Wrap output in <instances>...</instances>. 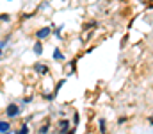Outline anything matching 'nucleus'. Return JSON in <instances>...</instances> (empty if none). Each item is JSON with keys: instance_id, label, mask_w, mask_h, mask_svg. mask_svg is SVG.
Instances as JSON below:
<instances>
[{"instance_id": "nucleus-11", "label": "nucleus", "mask_w": 153, "mask_h": 134, "mask_svg": "<svg viewBox=\"0 0 153 134\" xmlns=\"http://www.w3.org/2000/svg\"><path fill=\"white\" fill-rule=\"evenodd\" d=\"M70 122L73 124V127H78V124H80V115H78L76 111H75V113H73V118H71Z\"/></svg>"}, {"instance_id": "nucleus-2", "label": "nucleus", "mask_w": 153, "mask_h": 134, "mask_svg": "<svg viewBox=\"0 0 153 134\" xmlns=\"http://www.w3.org/2000/svg\"><path fill=\"white\" fill-rule=\"evenodd\" d=\"M32 70L38 73V75H46L48 72H50V68H48V64H45V63H34V66H32Z\"/></svg>"}, {"instance_id": "nucleus-13", "label": "nucleus", "mask_w": 153, "mask_h": 134, "mask_svg": "<svg viewBox=\"0 0 153 134\" xmlns=\"http://www.w3.org/2000/svg\"><path fill=\"white\" fill-rule=\"evenodd\" d=\"M0 20H2V22H7V20H9V14H0Z\"/></svg>"}, {"instance_id": "nucleus-6", "label": "nucleus", "mask_w": 153, "mask_h": 134, "mask_svg": "<svg viewBox=\"0 0 153 134\" xmlns=\"http://www.w3.org/2000/svg\"><path fill=\"white\" fill-rule=\"evenodd\" d=\"M64 54L61 52V48H53V61H64Z\"/></svg>"}, {"instance_id": "nucleus-14", "label": "nucleus", "mask_w": 153, "mask_h": 134, "mask_svg": "<svg viewBox=\"0 0 153 134\" xmlns=\"http://www.w3.org/2000/svg\"><path fill=\"white\" fill-rule=\"evenodd\" d=\"M125 122H126V118H125V116H123V118H119V120H117V124H119V125H121V124H125Z\"/></svg>"}, {"instance_id": "nucleus-7", "label": "nucleus", "mask_w": 153, "mask_h": 134, "mask_svg": "<svg viewBox=\"0 0 153 134\" xmlns=\"http://www.w3.org/2000/svg\"><path fill=\"white\" fill-rule=\"evenodd\" d=\"M98 127H100V133L105 134L107 133V120L105 118H98Z\"/></svg>"}, {"instance_id": "nucleus-9", "label": "nucleus", "mask_w": 153, "mask_h": 134, "mask_svg": "<svg viewBox=\"0 0 153 134\" xmlns=\"http://www.w3.org/2000/svg\"><path fill=\"white\" fill-rule=\"evenodd\" d=\"M48 133H50V122L46 120V124H43V125L39 127L38 134H48Z\"/></svg>"}, {"instance_id": "nucleus-3", "label": "nucleus", "mask_w": 153, "mask_h": 134, "mask_svg": "<svg viewBox=\"0 0 153 134\" xmlns=\"http://www.w3.org/2000/svg\"><path fill=\"white\" fill-rule=\"evenodd\" d=\"M57 127H59V133L61 134H66V131L71 127V122H70L68 118H61V120L57 122Z\"/></svg>"}, {"instance_id": "nucleus-12", "label": "nucleus", "mask_w": 153, "mask_h": 134, "mask_svg": "<svg viewBox=\"0 0 153 134\" xmlns=\"http://www.w3.org/2000/svg\"><path fill=\"white\" fill-rule=\"evenodd\" d=\"M61 31H62V27H59V29H55V31H53V34H55L57 38H61Z\"/></svg>"}, {"instance_id": "nucleus-15", "label": "nucleus", "mask_w": 153, "mask_h": 134, "mask_svg": "<svg viewBox=\"0 0 153 134\" xmlns=\"http://www.w3.org/2000/svg\"><path fill=\"white\" fill-rule=\"evenodd\" d=\"M9 2H13V0H9Z\"/></svg>"}, {"instance_id": "nucleus-4", "label": "nucleus", "mask_w": 153, "mask_h": 134, "mask_svg": "<svg viewBox=\"0 0 153 134\" xmlns=\"http://www.w3.org/2000/svg\"><path fill=\"white\" fill-rule=\"evenodd\" d=\"M50 34H52V29L50 27H43V29H39L38 32H36V38H38L39 41H43V40H48Z\"/></svg>"}, {"instance_id": "nucleus-10", "label": "nucleus", "mask_w": 153, "mask_h": 134, "mask_svg": "<svg viewBox=\"0 0 153 134\" xmlns=\"http://www.w3.org/2000/svg\"><path fill=\"white\" fill-rule=\"evenodd\" d=\"M16 134H30V127H29V122H25L22 127H20V131Z\"/></svg>"}, {"instance_id": "nucleus-1", "label": "nucleus", "mask_w": 153, "mask_h": 134, "mask_svg": "<svg viewBox=\"0 0 153 134\" xmlns=\"http://www.w3.org/2000/svg\"><path fill=\"white\" fill-rule=\"evenodd\" d=\"M4 113H5V118L13 120V118H18V116L22 115V107L13 102V104H7V106H5V111H4Z\"/></svg>"}, {"instance_id": "nucleus-5", "label": "nucleus", "mask_w": 153, "mask_h": 134, "mask_svg": "<svg viewBox=\"0 0 153 134\" xmlns=\"http://www.w3.org/2000/svg\"><path fill=\"white\" fill-rule=\"evenodd\" d=\"M11 131V122L9 120H0V134Z\"/></svg>"}, {"instance_id": "nucleus-8", "label": "nucleus", "mask_w": 153, "mask_h": 134, "mask_svg": "<svg viewBox=\"0 0 153 134\" xmlns=\"http://www.w3.org/2000/svg\"><path fill=\"white\" fill-rule=\"evenodd\" d=\"M32 50H34V54H36V55H41V54H43V43L38 40V41L34 43V46H32Z\"/></svg>"}]
</instances>
